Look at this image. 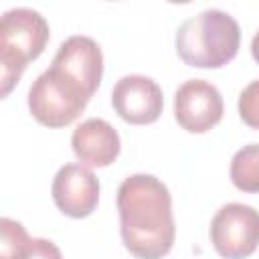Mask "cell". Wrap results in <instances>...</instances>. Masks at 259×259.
Instances as JSON below:
<instances>
[{
    "label": "cell",
    "instance_id": "cell-1",
    "mask_svg": "<svg viewBox=\"0 0 259 259\" xmlns=\"http://www.w3.org/2000/svg\"><path fill=\"white\" fill-rule=\"evenodd\" d=\"M119 233L125 249L138 259H162L176 237L172 196L152 174H132L117 188Z\"/></svg>",
    "mask_w": 259,
    "mask_h": 259
},
{
    "label": "cell",
    "instance_id": "cell-2",
    "mask_svg": "<svg viewBox=\"0 0 259 259\" xmlns=\"http://www.w3.org/2000/svg\"><path fill=\"white\" fill-rule=\"evenodd\" d=\"M174 45L184 65L196 69H221L237 57L241 30L229 12L206 8L180 24Z\"/></svg>",
    "mask_w": 259,
    "mask_h": 259
},
{
    "label": "cell",
    "instance_id": "cell-3",
    "mask_svg": "<svg viewBox=\"0 0 259 259\" xmlns=\"http://www.w3.org/2000/svg\"><path fill=\"white\" fill-rule=\"evenodd\" d=\"M51 30L45 16L32 8H12L0 20V79L2 97H8L30 61L38 59Z\"/></svg>",
    "mask_w": 259,
    "mask_h": 259
},
{
    "label": "cell",
    "instance_id": "cell-4",
    "mask_svg": "<svg viewBox=\"0 0 259 259\" xmlns=\"http://www.w3.org/2000/svg\"><path fill=\"white\" fill-rule=\"evenodd\" d=\"M91 95L61 71L49 67L28 89V109L32 117L47 127H65L73 123L87 107Z\"/></svg>",
    "mask_w": 259,
    "mask_h": 259
},
{
    "label": "cell",
    "instance_id": "cell-5",
    "mask_svg": "<svg viewBox=\"0 0 259 259\" xmlns=\"http://www.w3.org/2000/svg\"><path fill=\"white\" fill-rule=\"evenodd\" d=\"M210 243L225 259H245L259 247V210L243 202L223 204L210 221Z\"/></svg>",
    "mask_w": 259,
    "mask_h": 259
},
{
    "label": "cell",
    "instance_id": "cell-6",
    "mask_svg": "<svg viewBox=\"0 0 259 259\" xmlns=\"http://www.w3.org/2000/svg\"><path fill=\"white\" fill-rule=\"evenodd\" d=\"M221 91L204 79H188L174 93V117L190 134H204L223 119Z\"/></svg>",
    "mask_w": 259,
    "mask_h": 259
},
{
    "label": "cell",
    "instance_id": "cell-7",
    "mask_svg": "<svg viewBox=\"0 0 259 259\" xmlns=\"http://www.w3.org/2000/svg\"><path fill=\"white\" fill-rule=\"evenodd\" d=\"M111 105L123 121L146 125L162 115L164 95L152 77L125 75L111 89Z\"/></svg>",
    "mask_w": 259,
    "mask_h": 259
},
{
    "label": "cell",
    "instance_id": "cell-8",
    "mask_svg": "<svg viewBox=\"0 0 259 259\" xmlns=\"http://www.w3.org/2000/svg\"><path fill=\"white\" fill-rule=\"evenodd\" d=\"M51 194L55 206L63 214L71 219H85L97 208L99 180L83 164H65L53 178Z\"/></svg>",
    "mask_w": 259,
    "mask_h": 259
},
{
    "label": "cell",
    "instance_id": "cell-9",
    "mask_svg": "<svg viewBox=\"0 0 259 259\" xmlns=\"http://www.w3.org/2000/svg\"><path fill=\"white\" fill-rule=\"evenodd\" d=\"M75 83H79L89 95H93L103 77V55L99 45L85 34H73L61 42L51 63Z\"/></svg>",
    "mask_w": 259,
    "mask_h": 259
},
{
    "label": "cell",
    "instance_id": "cell-10",
    "mask_svg": "<svg viewBox=\"0 0 259 259\" xmlns=\"http://www.w3.org/2000/svg\"><path fill=\"white\" fill-rule=\"evenodd\" d=\"M71 148L83 166L105 168L117 160L121 140L109 121L101 117H89L73 130Z\"/></svg>",
    "mask_w": 259,
    "mask_h": 259
},
{
    "label": "cell",
    "instance_id": "cell-11",
    "mask_svg": "<svg viewBox=\"0 0 259 259\" xmlns=\"http://www.w3.org/2000/svg\"><path fill=\"white\" fill-rule=\"evenodd\" d=\"M229 174L235 188L249 194L259 192V144H249L237 150Z\"/></svg>",
    "mask_w": 259,
    "mask_h": 259
},
{
    "label": "cell",
    "instance_id": "cell-12",
    "mask_svg": "<svg viewBox=\"0 0 259 259\" xmlns=\"http://www.w3.org/2000/svg\"><path fill=\"white\" fill-rule=\"evenodd\" d=\"M10 259H63L61 249L42 237H28Z\"/></svg>",
    "mask_w": 259,
    "mask_h": 259
},
{
    "label": "cell",
    "instance_id": "cell-13",
    "mask_svg": "<svg viewBox=\"0 0 259 259\" xmlns=\"http://www.w3.org/2000/svg\"><path fill=\"white\" fill-rule=\"evenodd\" d=\"M239 115L241 119L253 127L259 130V79L251 81L239 95V103H237Z\"/></svg>",
    "mask_w": 259,
    "mask_h": 259
},
{
    "label": "cell",
    "instance_id": "cell-14",
    "mask_svg": "<svg viewBox=\"0 0 259 259\" xmlns=\"http://www.w3.org/2000/svg\"><path fill=\"white\" fill-rule=\"evenodd\" d=\"M251 55H253V59L259 63V30L253 34V38H251Z\"/></svg>",
    "mask_w": 259,
    "mask_h": 259
}]
</instances>
